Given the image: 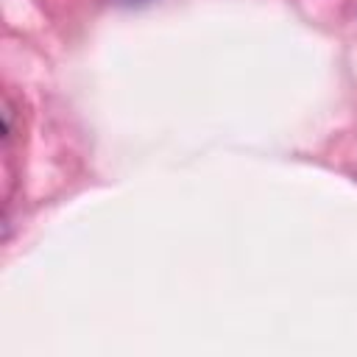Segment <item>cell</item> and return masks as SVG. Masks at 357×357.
I'll use <instances>...</instances> for the list:
<instances>
[{"label": "cell", "instance_id": "6da1fadb", "mask_svg": "<svg viewBox=\"0 0 357 357\" xmlns=\"http://www.w3.org/2000/svg\"><path fill=\"white\" fill-rule=\"evenodd\" d=\"M126 3H145V0H126Z\"/></svg>", "mask_w": 357, "mask_h": 357}]
</instances>
